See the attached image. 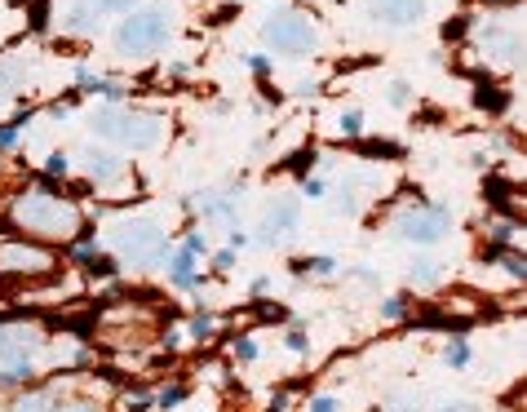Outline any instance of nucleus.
Instances as JSON below:
<instances>
[{"instance_id": "1", "label": "nucleus", "mask_w": 527, "mask_h": 412, "mask_svg": "<svg viewBox=\"0 0 527 412\" xmlns=\"http://www.w3.org/2000/svg\"><path fill=\"white\" fill-rule=\"evenodd\" d=\"M14 222H18V231L45 236V240H66V236L80 231V213L63 200H54V196H40V191L14 200Z\"/></svg>"}, {"instance_id": "2", "label": "nucleus", "mask_w": 527, "mask_h": 412, "mask_svg": "<svg viewBox=\"0 0 527 412\" xmlns=\"http://www.w3.org/2000/svg\"><path fill=\"white\" fill-rule=\"evenodd\" d=\"M173 32V14H168L165 5H151V9H142V14H129L125 23H120V32H116V45L125 49V54H156L160 45L168 40Z\"/></svg>"}, {"instance_id": "3", "label": "nucleus", "mask_w": 527, "mask_h": 412, "mask_svg": "<svg viewBox=\"0 0 527 412\" xmlns=\"http://www.w3.org/2000/svg\"><path fill=\"white\" fill-rule=\"evenodd\" d=\"M116 253H120L125 262H133V266H156L168 253V240L151 222H125V226L116 231Z\"/></svg>"}, {"instance_id": "4", "label": "nucleus", "mask_w": 527, "mask_h": 412, "mask_svg": "<svg viewBox=\"0 0 527 412\" xmlns=\"http://www.w3.org/2000/svg\"><path fill=\"white\" fill-rule=\"evenodd\" d=\"M262 35L279 49V54H310V49H315V23H310L306 14H297V9L275 14V18L262 27Z\"/></svg>"}, {"instance_id": "5", "label": "nucleus", "mask_w": 527, "mask_h": 412, "mask_svg": "<svg viewBox=\"0 0 527 412\" xmlns=\"http://www.w3.org/2000/svg\"><path fill=\"white\" fill-rule=\"evenodd\" d=\"M448 226H452V217H448V208H408V213H399L395 217V231L399 240H412V244H434L439 236H448Z\"/></svg>"}, {"instance_id": "6", "label": "nucleus", "mask_w": 527, "mask_h": 412, "mask_svg": "<svg viewBox=\"0 0 527 412\" xmlns=\"http://www.w3.org/2000/svg\"><path fill=\"white\" fill-rule=\"evenodd\" d=\"M54 266V253L27 240H5L0 244V275H40Z\"/></svg>"}, {"instance_id": "7", "label": "nucleus", "mask_w": 527, "mask_h": 412, "mask_svg": "<svg viewBox=\"0 0 527 412\" xmlns=\"http://www.w3.org/2000/svg\"><path fill=\"white\" fill-rule=\"evenodd\" d=\"M40 333L32 324H0V368H18V364H32Z\"/></svg>"}, {"instance_id": "8", "label": "nucleus", "mask_w": 527, "mask_h": 412, "mask_svg": "<svg viewBox=\"0 0 527 412\" xmlns=\"http://www.w3.org/2000/svg\"><path fill=\"white\" fill-rule=\"evenodd\" d=\"M98 134L120 137V142H133V146H147V142H156V120H147V116H120V111H106V116L98 120Z\"/></svg>"}, {"instance_id": "9", "label": "nucleus", "mask_w": 527, "mask_h": 412, "mask_svg": "<svg viewBox=\"0 0 527 412\" xmlns=\"http://www.w3.org/2000/svg\"><path fill=\"white\" fill-rule=\"evenodd\" d=\"M372 14L390 27H408L426 14V0H372Z\"/></svg>"}, {"instance_id": "10", "label": "nucleus", "mask_w": 527, "mask_h": 412, "mask_svg": "<svg viewBox=\"0 0 527 412\" xmlns=\"http://www.w3.org/2000/svg\"><path fill=\"white\" fill-rule=\"evenodd\" d=\"M293 226H297V205H293V200H284L279 208H270V213H266L262 236H266V240H279V236H284V231H293Z\"/></svg>"}, {"instance_id": "11", "label": "nucleus", "mask_w": 527, "mask_h": 412, "mask_svg": "<svg viewBox=\"0 0 527 412\" xmlns=\"http://www.w3.org/2000/svg\"><path fill=\"white\" fill-rule=\"evenodd\" d=\"M474 103L483 106V111H505V106H510V94H505V89H496V85H479Z\"/></svg>"}, {"instance_id": "12", "label": "nucleus", "mask_w": 527, "mask_h": 412, "mask_svg": "<svg viewBox=\"0 0 527 412\" xmlns=\"http://www.w3.org/2000/svg\"><path fill=\"white\" fill-rule=\"evenodd\" d=\"M85 160H89V177H94V182H111V177L120 173V165H116L111 156H98V151H89Z\"/></svg>"}, {"instance_id": "13", "label": "nucleus", "mask_w": 527, "mask_h": 412, "mask_svg": "<svg viewBox=\"0 0 527 412\" xmlns=\"http://www.w3.org/2000/svg\"><path fill=\"white\" fill-rule=\"evenodd\" d=\"M49 404H54V399H49L45 390H32V395H23V399L14 404V412H49Z\"/></svg>"}, {"instance_id": "14", "label": "nucleus", "mask_w": 527, "mask_h": 412, "mask_svg": "<svg viewBox=\"0 0 527 412\" xmlns=\"http://www.w3.org/2000/svg\"><path fill=\"white\" fill-rule=\"evenodd\" d=\"M412 284H434L439 279V266L434 262H412V275H408Z\"/></svg>"}, {"instance_id": "15", "label": "nucleus", "mask_w": 527, "mask_h": 412, "mask_svg": "<svg viewBox=\"0 0 527 412\" xmlns=\"http://www.w3.org/2000/svg\"><path fill=\"white\" fill-rule=\"evenodd\" d=\"M443 359H448L452 368H461V364H470V346H465V342H448V350H443Z\"/></svg>"}, {"instance_id": "16", "label": "nucleus", "mask_w": 527, "mask_h": 412, "mask_svg": "<svg viewBox=\"0 0 527 412\" xmlns=\"http://www.w3.org/2000/svg\"><path fill=\"white\" fill-rule=\"evenodd\" d=\"M89 5H94V14H125L137 0H89Z\"/></svg>"}, {"instance_id": "17", "label": "nucleus", "mask_w": 527, "mask_h": 412, "mask_svg": "<svg viewBox=\"0 0 527 412\" xmlns=\"http://www.w3.org/2000/svg\"><path fill=\"white\" fill-rule=\"evenodd\" d=\"M49 412H98V404H89V399H66V404H49Z\"/></svg>"}, {"instance_id": "18", "label": "nucleus", "mask_w": 527, "mask_h": 412, "mask_svg": "<svg viewBox=\"0 0 527 412\" xmlns=\"http://www.w3.org/2000/svg\"><path fill=\"white\" fill-rule=\"evenodd\" d=\"M301 271H315V275H332V257H306Z\"/></svg>"}, {"instance_id": "19", "label": "nucleus", "mask_w": 527, "mask_h": 412, "mask_svg": "<svg viewBox=\"0 0 527 412\" xmlns=\"http://www.w3.org/2000/svg\"><path fill=\"white\" fill-rule=\"evenodd\" d=\"M306 165H315V151H297L293 160L284 165V169H293V173H306Z\"/></svg>"}, {"instance_id": "20", "label": "nucleus", "mask_w": 527, "mask_h": 412, "mask_svg": "<svg viewBox=\"0 0 527 412\" xmlns=\"http://www.w3.org/2000/svg\"><path fill=\"white\" fill-rule=\"evenodd\" d=\"M208 333H213V319H208V315H196V319H191V337H208Z\"/></svg>"}, {"instance_id": "21", "label": "nucleus", "mask_w": 527, "mask_h": 412, "mask_svg": "<svg viewBox=\"0 0 527 412\" xmlns=\"http://www.w3.org/2000/svg\"><path fill=\"white\" fill-rule=\"evenodd\" d=\"M363 151L368 156H399V146H390V142H363Z\"/></svg>"}, {"instance_id": "22", "label": "nucleus", "mask_w": 527, "mask_h": 412, "mask_svg": "<svg viewBox=\"0 0 527 412\" xmlns=\"http://www.w3.org/2000/svg\"><path fill=\"white\" fill-rule=\"evenodd\" d=\"M465 23H470V18H452V23L443 27V40H461V35H465Z\"/></svg>"}, {"instance_id": "23", "label": "nucleus", "mask_w": 527, "mask_h": 412, "mask_svg": "<svg viewBox=\"0 0 527 412\" xmlns=\"http://www.w3.org/2000/svg\"><path fill=\"white\" fill-rule=\"evenodd\" d=\"M381 315H386V319H403V297H386Z\"/></svg>"}, {"instance_id": "24", "label": "nucleus", "mask_w": 527, "mask_h": 412, "mask_svg": "<svg viewBox=\"0 0 527 412\" xmlns=\"http://www.w3.org/2000/svg\"><path fill=\"white\" fill-rule=\"evenodd\" d=\"M235 355H239V359H258V346L248 342V337H239V342H235Z\"/></svg>"}, {"instance_id": "25", "label": "nucleus", "mask_w": 527, "mask_h": 412, "mask_svg": "<svg viewBox=\"0 0 527 412\" xmlns=\"http://www.w3.org/2000/svg\"><path fill=\"white\" fill-rule=\"evenodd\" d=\"M182 395H187V390H182V386H173V390H160V404H182Z\"/></svg>"}, {"instance_id": "26", "label": "nucleus", "mask_w": 527, "mask_h": 412, "mask_svg": "<svg viewBox=\"0 0 527 412\" xmlns=\"http://www.w3.org/2000/svg\"><path fill=\"white\" fill-rule=\"evenodd\" d=\"M341 129H346V134H360V111H346V116H341Z\"/></svg>"}, {"instance_id": "27", "label": "nucleus", "mask_w": 527, "mask_h": 412, "mask_svg": "<svg viewBox=\"0 0 527 412\" xmlns=\"http://www.w3.org/2000/svg\"><path fill=\"white\" fill-rule=\"evenodd\" d=\"M390 103H395V106H408V85H395V89H390Z\"/></svg>"}, {"instance_id": "28", "label": "nucleus", "mask_w": 527, "mask_h": 412, "mask_svg": "<svg viewBox=\"0 0 527 412\" xmlns=\"http://www.w3.org/2000/svg\"><path fill=\"white\" fill-rule=\"evenodd\" d=\"M9 89H14V75L0 67V103H5V94H9Z\"/></svg>"}, {"instance_id": "29", "label": "nucleus", "mask_w": 527, "mask_h": 412, "mask_svg": "<svg viewBox=\"0 0 527 412\" xmlns=\"http://www.w3.org/2000/svg\"><path fill=\"white\" fill-rule=\"evenodd\" d=\"M310 412H337V404H332V399H315V404H310Z\"/></svg>"}, {"instance_id": "30", "label": "nucleus", "mask_w": 527, "mask_h": 412, "mask_svg": "<svg viewBox=\"0 0 527 412\" xmlns=\"http://www.w3.org/2000/svg\"><path fill=\"white\" fill-rule=\"evenodd\" d=\"M253 71H258V75H266V71H270V63H266L262 54H253Z\"/></svg>"}, {"instance_id": "31", "label": "nucleus", "mask_w": 527, "mask_h": 412, "mask_svg": "<svg viewBox=\"0 0 527 412\" xmlns=\"http://www.w3.org/2000/svg\"><path fill=\"white\" fill-rule=\"evenodd\" d=\"M49 173H66V156H54V160H49Z\"/></svg>"}, {"instance_id": "32", "label": "nucleus", "mask_w": 527, "mask_h": 412, "mask_svg": "<svg viewBox=\"0 0 527 412\" xmlns=\"http://www.w3.org/2000/svg\"><path fill=\"white\" fill-rule=\"evenodd\" d=\"M14 137H18L14 129H0V146H14Z\"/></svg>"}, {"instance_id": "33", "label": "nucleus", "mask_w": 527, "mask_h": 412, "mask_svg": "<svg viewBox=\"0 0 527 412\" xmlns=\"http://www.w3.org/2000/svg\"><path fill=\"white\" fill-rule=\"evenodd\" d=\"M443 412H470V408H443Z\"/></svg>"}, {"instance_id": "34", "label": "nucleus", "mask_w": 527, "mask_h": 412, "mask_svg": "<svg viewBox=\"0 0 527 412\" xmlns=\"http://www.w3.org/2000/svg\"><path fill=\"white\" fill-rule=\"evenodd\" d=\"M496 5H505V0H496Z\"/></svg>"}]
</instances>
